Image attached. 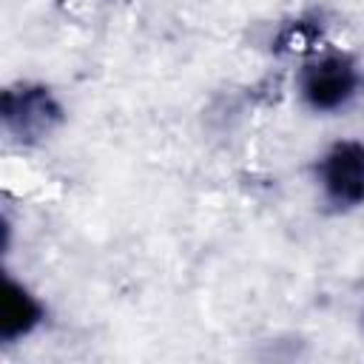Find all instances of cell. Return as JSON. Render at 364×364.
<instances>
[{
    "mask_svg": "<svg viewBox=\"0 0 364 364\" xmlns=\"http://www.w3.org/2000/svg\"><path fill=\"white\" fill-rule=\"evenodd\" d=\"M0 119L17 142H40L63 122V108L46 85L6 88L0 97Z\"/></svg>",
    "mask_w": 364,
    "mask_h": 364,
    "instance_id": "1",
    "label": "cell"
},
{
    "mask_svg": "<svg viewBox=\"0 0 364 364\" xmlns=\"http://www.w3.org/2000/svg\"><path fill=\"white\" fill-rule=\"evenodd\" d=\"M318 182L327 205L350 210L364 205V142L338 139L318 162Z\"/></svg>",
    "mask_w": 364,
    "mask_h": 364,
    "instance_id": "2",
    "label": "cell"
},
{
    "mask_svg": "<svg viewBox=\"0 0 364 364\" xmlns=\"http://www.w3.org/2000/svg\"><path fill=\"white\" fill-rule=\"evenodd\" d=\"M361 85V74L347 54H327L304 65L299 88L313 111H336L347 105Z\"/></svg>",
    "mask_w": 364,
    "mask_h": 364,
    "instance_id": "3",
    "label": "cell"
},
{
    "mask_svg": "<svg viewBox=\"0 0 364 364\" xmlns=\"http://www.w3.org/2000/svg\"><path fill=\"white\" fill-rule=\"evenodd\" d=\"M40 321H43V304L37 301V296H31L20 282H14L6 273L0 290V338L17 341L28 336Z\"/></svg>",
    "mask_w": 364,
    "mask_h": 364,
    "instance_id": "4",
    "label": "cell"
}]
</instances>
